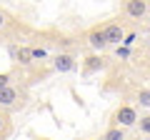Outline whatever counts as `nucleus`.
<instances>
[{"label": "nucleus", "instance_id": "1", "mask_svg": "<svg viewBox=\"0 0 150 140\" xmlns=\"http://www.w3.org/2000/svg\"><path fill=\"white\" fill-rule=\"evenodd\" d=\"M135 123H138V113H135V108H130V105H120V108L115 110V115H112V125H118V128H123V130L135 128Z\"/></svg>", "mask_w": 150, "mask_h": 140}, {"label": "nucleus", "instance_id": "2", "mask_svg": "<svg viewBox=\"0 0 150 140\" xmlns=\"http://www.w3.org/2000/svg\"><path fill=\"white\" fill-rule=\"evenodd\" d=\"M125 13L133 20H143L148 15V0H125Z\"/></svg>", "mask_w": 150, "mask_h": 140}, {"label": "nucleus", "instance_id": "3", "mask_svg": "<svg viewBox=\"0 0 150 140\" xmlns=\"http://www.w3.org/2000/svg\"><path fill=\"white\" fill-rule=\"evenodd\" d=\"M103 35H105V43L108 45H120L125 38V30L118 25V23H110V25L103 28Z\"/></svg>", "mask_w": 150, "mask_h": 140}, {"label": "nucleus", "instance_id": "4", "mask_svg": "<svg viewBox=\"0 0 150 140\" xmlns=\"http://www.w3.org/2000/svg\"><path fill=\"white\" fill-rule=\"evenodd\" d=\"M88 45H90L95 53H105V50H108L105 35H103V28H93V30L88 33Z\"/></svg>", "mask_w": 150, "mask_h": 140}, {"label": "nucleus", "instance_id": "5", "mask_svg": "<svg viewBox=\"0 0 150 140\" xmlns=\"http://www.w3.org/2000/svg\"><path fill=\"white\" fill-rule=\"evenodd\" d=\"M53 65L58 73H70V70H75V58L70 53H60V55H55Z\"/></svg>", "mask_w": 150, "mask_h": 140}, {"label": "nucleus", "instance_id": "6", "mask_svg": "<svg viewBox=\"0 0 150 140\" xmlns=\"http://www.w3.org/2000/svg\"><path fill=\"white\" fill-rule=\"evenodd\" d=\"M18 98H20V93H18L13 85L0 88V105H3V108H13V105L18 103Z\"/></svg>", "mask_w": 150, "mask_h": 140}, {"label": "nucleus", "instance_id": "7", "mask_svg": "<svg viewBox=\"0 0 150 140\" xmlns=\"http://www.w3.org/2000/svg\"><path fill=\"white\" fill-rule=\"evenodd\" d=\"M85 73H98V70H105L108 68V60L103 58V53L100 55H90V58H85Z\"/></svg>", "mask_w": 150, "mask_h": 140}, {"label": "nucleus", "instance_id": "8", "mask_svg": "<svg viewBox=\"0 0 150 140\" xmlns=\"http://www.w3.org/2000/svg\"><path fill=\"white\" fill-rule=\"evenodd\" d=\"M103 140H125V130H123V128H118V125H112V128H108V130H105Z\"/></svg>", "mask_w": 150, "mask_h": 140}, {"label": "nucleus", "instance_id": "9", "mask_svg": "<svg viewBox=\"0 0 150 140\" xmlns=\"http://www.w3.org/2000/svg\"><path fill=\"white\" fill-rule=\"evenodd\" d=\"M135 100H138L140 108H148L150 110V90H148V88H140L138 95H135Z\"/></svg>", "mask_w": 150, "mask_h": 140}, {"label": "nucleus", "instance_id": "10", "mask_svg": "<svg viewBox=\"0 0 150 140\" xmlns=\"http://www.w3.org/2000/svg\"><path fill=\"white\" fill-rule=\"evenodd\" d=\"M8 133H10V118H8V113H0V140Z\"/></svg>", "mask_w": 150, "mask_h": 140}, {"label": "nucleus", "instance_id": "11", "mask_svg": "<svg viewBox=\"0 0 150 140\" xmlns=\"http://www.w3.org/2000/svg\"><path fill=\"white\" fill-rule=\"evenodd\" d=\"M140 128V133L143 135H150V115H143V118H138V123H135Z\"/></svg>", "mask_w": 150, "mask_h": 140}, {"label": "nucleus", "instance_id": "12", "mask_svg": "<svg viewBox=\"0 0 150 140\" xmlns=\"http://www.w3.org/2000/svg\"><path fill=\"white\" fill-rule=\"evenodd\" d=\"M18 55V60H20L23 65H28V63H33V55H30V48H23L20 53H15Z\"/></svg>", "mask_w": 150, "mask_h": 140}, {"label": "nucleus", "instance_id": "13", "mask_svg": "<svg viewBox=\"0 0 150 140\" xmlns=\"http://www.w3.org/2000/svg\"><path fill=\"white\" fill-rule=\"evenodd\" d=\"M30 55H33V60H43L48 53H45V48H30Z\"/></svg>", "mask_w": 150, "mask_h": 140}, {"label": "nucleus", "instance_id": "14", "mask_svg": "<svg viewBox=\"0 0 150 140\" xmlns=\"http://www.w3.org/2000/svg\"><path fill=\"white\" fill-rule=\"evenodd\" d=\"M135 40H138V35H135V33H130V35H125V38H123V43H120V45H128V48H130Z\"/></svg>", "mask_w": 150, "mask_h": 140}, {"label": "nucleus", "instance_id": "15", "mask_svg": "<svg viewBox=\"0 0 150 140\" xmlns=\"http://www.w3.org/2000/svg\"><path fill=\"white\" fill-rule=\"evenodd\" d=\"M118 58H130V48L128 45H118Z\"/></svg>", "mask_w": 150, "mask_h": 140}, {"label": "nucleus", "instance_id": "16", "mask_svg": "<svg viewBox=\"0 0 150 140\" xmlns=\"http://www.w3.org/2000/svg\"><path fill=\"white\" fill-rule=\"evenodd\" d=\"M10 85V73H0V88Z\"/></svg>", "mask_w": 150, "mask_h": 140}, {"label": "nucleus", "instance_id": "17", "mask_svg": "<svg viewBox=\"0 0 150 140\" xmlns=\"http://www.w3.org/2000/svg\"><path fill=\"white\" fill-rule=\"evenodd\" d=\"M8 25V15H5V13H3V10H0V30H3V28H5Z\"/></svg>", "mask_w": 150, "mask_h": 140}, {"label": "nucleus", "instance_id": "18", "mask_svg": "<svg viewBox=\"0 0 150 140\" xmlns=\"http://www.w3.org/2000/svg\"><path fill=\"white\" fill-rule=\"evenodd\" d=\"M148 15H150V5H148Z\"/></svg>", "mask_w": 150, "mask_h": 140}]
</instances>
